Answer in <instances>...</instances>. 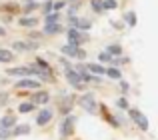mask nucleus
Wrapping results in <instances>:
<instances>
[{
	"label": "nucleus",
	"mask_w": 158,
	"mask_h": 140,
	"mask_svg": "<svg viewBox=\"0 0 158 140\" xmlns=\"http://www.w3.org/2000/svg\"><path fill=\"white\" fill-rule=\"evenodd\" d=\"M50 120H52V110H48V108L40 110V114L36 116V124H38V126H44V124H48Z\"/></svg>",
	"instance_id": "9b49d317"
},
{
	"label": "nucleus",
	"mask_w": 158,
	"mask_h": 140,
	"mask_svg": "<svg viewBox=\"0 0 158 140\" xmlns=\"http://www.w3.org/2000/svg\"><path fill=\"white\" fill-rule=\"evenodd\" d=\"M120 90H122V92H124V94H126V92H128V90H130V84H128V82H126V80H120Z\"/></svg>",
	"instance_id": "e433bc0d"
},
{
	"label": "nucleus",
	"mask_w": 158,
	"mask_h": 140,
	"mask_svg": "<svg viewBox=\"0 0 158 140\" xmlns=\"http://www.w3.org/2000/svg\"><path fill=\"white\" fill-rule=\"evenodd\" d=\"M40 86H42V82H40L38 78H34V76H22L14 84V88H18V90H36V88H40Z\"/></svg>",
	"instance_id": "20e7f679"
},
{
	"label": "nucleus",
	"mask_w": 158,
	"mask_h": 140,
	"mask_svg": "<svg viewBox=\"0 0 158 140\" xmlns=\"http://www.w3.org/2000/svg\"><path fill=\"white\" fill-rule=\"evenodd\" d=\"M104 74L110 78V80H120V78H122V72H120V68H116V66H108Z\"/></svg>",
	"instance_id": "a211bd4d"
},
{
	"label": "nucleus",
	"mask_w": 158,
	"mask_h": 140,
	"mask_svg": "<svg viewBox=\"0 0 158 140\" xmlns=\"http://www.w3.org/2000/svg\"><path fill=\"white\" fill-rule=\"evenodd\" d=\"M124 18H126V24H128V26H136V12L128 10V12H126V16H124Z\"/></svg>",
	"instance_id": "5701e85b"
},
{
	"label": "nucleus",
	"mask_w": 158,
	"mask_h": 140,
	"mask_svg": "<svg viewBox=\"0 0 158 140\" xmlns=\"http://www.w3.org/2000/svg\"><path fill=\"white\" fill-rule=\"evenodd\" d=\"M36 8H38V4H36L34 0H28V2L24 4V12H26V14H30V12H34Z\"/></svg>",
	"instance_id": "a878e982"
},
{
	"label": "nucleus",
	"mask_w": 158,
	"mask_h": 140,
	"mask_svg": "<svg viewBox=\"0 0 158 140\" xmlns=\"http://www.w3.org/2000/svg\"><path fill=\"white\" fill-rule=\"evenodd\" d=\"M36 66H40L42 72H48V70H50V66H48V62L44 58H36Z\"/></svg>",
	"instance_id": "bb28decb"
},
{
	"label": "nucleus",
	"mask_w": 158,
	"mask_h": 140,
	"mask_svg": "<svg viewBox=\"0 0 158 140\" xmlns=\"http://www.w3.org/2000/svg\"><path fill=\"white\" fill-rule=\"evenodd\" d=\"M30 100L34 102V104H46V102L50 100V94H48L46 90H40V88H36V90H32V96H30Z\"/></svg>",
	"instance_id": "1a4fd4ad"
},
{
	"label": "nucleus",
	"mask_w": 158,
	"mask_h": 140,
	"mask_svg": "<svg viewBox=\"0 0 158 140\" xmlns=\"http://www.w3.org/2000/svg\"><path fill=\"white\" fill-rule=\"evenodd\" d=\"M78 106H82V108L86 110L88 114H94L98 110V102H96V96H94V92H84L80 98H78Z\"/></svg>",
	"instance_id": "f257e3e1"
},
{
	"label": "nucleus",
	"mask_w": 158,
	"mask_h": 140,
	"mask_svg": "<svg viewBox=\"0 0 158 140\" xmlns=\"http://www.w3.org/2000/svg\"><path fill=\"white\" fill-rule=\"evenodd\" d=\"M116 106H118V108H122V110H128V108H130V104H128V100H126L124 96L116 100Z\"/></svg>",
	"instance_id": "c756f323"
},
{
	"label": "nucleus",
	"mask_w": 158,
	"mask_h": 140,
	"mask_svg": "<svg viewBox=\"0 0 158 140\" xmlns=\"http://www.w3.org/2000/svg\"><path fill=\"white\" fill-rule=\"evenodd\" d=\"M28 36H30V40H36V42H38V40L42 38L44 34H40V32H30V34H28Z\"/></svg>",
	"instance_id": "58836bf2"
},
{
	"label": "nucleus",
	"mask_w": 158,
	"mask_h": 140,
	"mask_svg": "<svg viewBox=\"0 0 158 140\" xmlns=\"http://www.w3.org/2000/svg\"><path fill=\"white\" fill-rule=\"evenodd\" d=\"M70 24H72V28H76L80 32H88L90 26H92V22L86 18H70Z\"/></svg>",
	"instance_id": "9d476101"
},
{
	"label": "nucleus",
	"mask_w": 158,
	"mask_h": 140,
	"mask_svg": "<svg viewBox=\"0 0 158 140\" xmlns=\"http://www.w3.org/2000/svg\"><path fill=\"white\" fill-rule=\"evenodd\" d=\"M128 114H130V118H132V120H136V118H138L142 112H140V110H136V108H128Z\"/></svg>",
	"instance_id": "473e14b6"
},
{
	"label": "nucleus",
	"mask_w": 158,
	"mask_h": 140,
	"mask_svg": "<svg viewBox=\"0 0 158 140\" xmlns=\"http://www.w3.org/2000/svg\"><path fill=\"white\" fill-rule=\"evenodd\" d=\"M62 30H64V28H62L58 22H54V24H46V26H44V36H54V34H60Z\"/></svg>",
	"instance_id": "f8f14e48"
},
{
	"label": "nucleus",
	"mask_w": 158,
	"mask_h": 140,
	"mask_svg": "<svg viewBox=\"0 0 158 140\" xmlns=\"http://www.w3.org/2000/svg\"><path fill=\"white\" fill-rule=\"evenodd\" d=\"M74 70H76L78 74H80V72H84V70H86V64H76V66H74Z\"/></svg>",
	"instance_id": "ea45409f"
},
{
	"label": "nucleus",
	"mask_w": 158,
	"mask_h": 140,
	"mask_svg": "<svg viewBox=\"0 0 158 140\" xmlns=\"http://www.w3.org/2000/svg\"><path fill=\"white\" fill-rule=\"evenodd\" d=\"M64 6H66L64 0H58V2H54V4H52V10H54V12H58V10H62Z\"/></svg>",
	"instance_id": "7c9ffc66"
},
{
	"label": "nucleus",
	"mask_w": 158,
	"mask_h": 140,
	"mask_svg": "<svg viewBox=\"0 0 158 140\" xmlns=\"http://www.w3.org/2000/svg\"><path fill=\"white\" fill-rule=\"evenodd\" d=\"M6 74L8 76H40L42 74V70H40L38 66H18V68H8L6 70Z\"/></svg>",
	"instance_id": "f03ea898"
},
{
	"label": "nucleus",
	"mask_w": 158,
	"mask_h": 140,
	"mask_svg": "<svg viewBox=\"0 0 158 140\" xmlns=\"http://www.w3.org/2000/svg\"><path fill=\"white\" fill-rule=\"evenodd\" d=\"M78 8H80V4H74V6H70V8H68V16H70V18H74V14H76Z\"/></svg>",
	"instance_id": "c9c22d12"
},
{
	"label": "nucleus",
	"mask_w": 158,
	"mask_h": 140,
	"mask_svg": "<svg viewBox=\"0 0 158 140\" xmlns=\"http://www.w3.org/2000/svg\"><path fill=\"white\" fill-rule=\"evenodd\" d=\"M18 24L24 26V28H34L36 26V18L34 16H22V18L18 20Z\"/></svg>",
	"instance_id": "6ab92c4d"
},
{
	"label": "nucleus",
	"mask_w": 158,
	"mask_h": 140,
	"mask_svg": "<svg viewBox=\"0 0 158 140\" xmlns=\"http://www.w3.org/2000/svg\"><path fill=\"white\" fill-rule=\"evenodd\" d=\"M86 70H88L90 74H98V76H102V74L106 72V68L102 66V64H98V62L96 64H94V62L92 64H86Z\"/></svg>",
	"instance_id": "f3484780"
},
{
	"label": "nucleus",
	"mask_w": 158,
	"mask_h": 140,
	"mask_svg": "<svg viewBox=\"0 0 158 140\" xmlns=\"http://www.w3.org/2000/svg\"><path fill=\"white\" fill-rule=\"evenodd\" d=\"M0 36H6V30H4L2 26H0Z\"/></svg>",
	"instance_id": "79ce46f5"
},
{
	"label": "nucleus",
	"mask_w": 158,
	"mask_h": 140,
	"mask_svg": "<svg viewBox=\"0 0 158 140\" xmlns=\"http://www.w3.org/2000/svg\"><path fill=\"white\" fill-rule=\"evenodd\" d=\"M74 124H76V116H74V114H66L64 120L60 122V136H62V138L72 136V132H74Z\"/></svg>",
	"instance_id": "39448f33"
},
{
	"label": "nucleus",
	"mask_w": 158,
	"mask_h": 140,
	"mask_svg": "<svg viewBox=\"0 0 158 140\" xmlns=\"http://www.w3.org/2000/svg\"><path fill=\"white\" fill-rule=\"evenodd\" d=\"M34 108H36L34 102H22V104L18 106V112H20V114H28V112H32Z\"/></svg>",
	"instance_id": "412c9836"
},
{
	"label": "nucleus",
	"mask_w": 158,
	"mask_h": 140,
	"mask_svg": "<svg viewBox=\"0 0 158 140\" xmlns=\"http://www.w3.org/2000/svg\"><path fill=\"white\" fill-rule=\"evenodd\" d=\"M60 52L64 54V58H78V60L86 58V50L82 46H74V44H64Z\"/></svg>",
	"instance_id": "7ed1b4c3"
},
{
	"label": "nucleus",
	"mask_w": 158,
	"mask_h": 140,
	"mask_svg": "<svg viewBox=\"0 0 158 140\" xmlns=\"http://www.w3.org/2000/svg\"><path fill=\"white\" fill-rule=\"evenodd\" d=\"M38 48V42L36 40H16L14 44H12V50L14 52H30V50H36Z\"/></svg>",
	"instance_id": "6e6552de"
},
{
	"label": "nucleus",
	"mask_w": 158,
	"mask_h": 140,
	"mask_svg": "<svg viewBox=\"0 0 158 140\" xmlns=\"http://www.w3.org/2000/svg\"><path fill=\"white\" fill-rule=\"evenodd\" d=\"M52 0H46V4H44V6H42V10H44V14H48V12H54L52 10Z\"/></svg>",
	"instance_id": "72a5a7b5"
},
{
	"label": "nucleus",
	"mask_w": 158,
	"mask_h": 140,
	"mask_svg": "<svg viewBox=\"0 0 158 140\" xmlns=\"http://www.w3.org/2000/svg\"><path fill=\"white\" fill-rule=\"evenodd\" d=\"M60 64H62V66H64V68H72V66H70V62H68V60H66V58H60Z\"/></svg>",
	"instance_id": "a19ab883"
},
{
	"label": "nucleus",
	"mask_w": 158,
	"mask_h": 140,
	"mask_svg": "<svg viewBox=\"0 0 158 140\" xmlns=\"http://www.w3.org/2000/svg\"><path fill=\"white\" fill-rule=\"evenodd\" d=\"M72 2H80V0H72Z\"/></svg>",
	"instance_id": "37998d69"
},
{
	"label": "nucleus",
	"mask_w": 158,
	"mask_h": 140,
	"mask_svg": "<svg viewBox=\"0 0 158 140\" xmlns=\"http://www.w3.org/2000/svg\"><path fill=\"white\" fill-rule=\"evenodd\" d=\"M106 120H108V122H110V124H112V126H114V128H118V126H120V122H118V120H116V118H114V116H110V114H108V116H106Z\"/></svg>",
	"instance_id": "4c0bfd02"
},
{
	"label": "nucleus",
	"mask_w": 158,
	"mask_h": 140,
	"mask_svg": "<svg viewBox=\"0 0 158 140\" xmlns=\"http://www.w3.org/2000/svg\"><path fill=\"white\" fill-rule=\"evenodd\" d=\"M16 124V116L14 114H6V116L0 118V128H12Z\"/></svg>",
	"instance_id": "2eb2a0df"
},
{
	"label": "nucleus",
	"mask_w": 158,
	"mask_h": 140,
	"mask_svg": "<svg viewBox=\"0 0 158 140\" xmlns=\"http://www.w3.org/2000/svg\"><path fill=\"white\" fill-rule=\"evenodd\" d=\"M14 60V52L8 48H0V64H8Z\"/></svg>",
	"instance_id": "dca6fc26"
},
{
	"label": "nucleus",
	"mask_w": 158,
	"mask_h": 140,
	"mask_svg": "<svg viewBox=\"0 0 158 140\" xmlns=\"http://www.w3.org/2000/svg\"><path fill=\"white\" fill-rule=\"evenodd\" d=\"M66 34H68V44H74V46H82V44L88 40L86 32H80V30H76V28H70Z\"/></svg>",
	"instance_id": "0eeeda50"
},
{
	"label": "nucleus",
	"mask_w": 158,
	"mask_h": 140,
	"mask_svg": "<svg viewBox=\"0 0 158 140\" xmlns=\"http://www.w3.org/2000/svg\"><path fill=\"white\" fill-rule=\"evenodd\" d=\"M44 16H46V24H54V22L60 20V14H58V12H48V14H44Z\"/></svg>",
	"instance_id": "b1692460"
},
{
	"label": "nucleus",
	"mask_w": 158,
	"mask_h": 140,
	"mask_svg": "<svg viewBox=\"0 0 158 140\" xmlns=\"http://www.w3.org/2000/svg\"><path fill=\"white\" fill-rule=\"evenodd\" d=\"M30 132V124H14L12 126V136H24Z\"/></svg>",
	"instance_id": "ddd939ff"
},
{
	"label": "nucleus",
	"mask_w": 158,
	"mask_h": 140,
	"mask_svg": "<svg viewBox=\"0 0 158 140\" xmlns=\"http://www.w3.org/2000/svg\"><path fill=\"white\" fill-rule=\"evenodd\" d=\"M12 138V128H0V140Z\"/></svg>",
	"instance_id": "cd10ccee"
},
{
	"label": "nucleus",
	"mask_w": 158,
	"mask_h": 140,
	"mask_svg": "<svg viewBox=\"0 0 158 140\" xmlns=\"http://www.w3.org/2000/svg\"><path fill=\"white\" fill-rule=\"evenodd\" d=\"M64 76H66V80H68V84L72 86L74 90H82V88H84V82L80 80V74H78V72H76L74 68H66Z\"/></svg>",
	"instance_id": "423d86ee"
},
{
	"label": "nucleus",
	"mask_w": 158,
	"mask_h": 140,
	"mask_svg": "<svg viewBox=\"0 0 158 140\" xmlns=\"http://www.w3.org/2000/svg\"><path fill=\"white\" fill-rule=\"evenodd\" d=\"M72 106H74V100H72V98H68V96H66V98H64V102L60 100V104H58V108H60V112H62V114L66 116V114H70V110H72Z\"/></svg>",
	"instance_id": "4468645a"
},
{
	"label": "nucleus",
	"mask_w": 158,
	"mask_h": 140,
	"mask_svg": "<svg viewBox=\"0 0 158 140\" xmlns=\"http://www.w3.org/2000/svg\"><path fill=\"white\" fill-rule=\"evenodd\" d=\"M106 52L110 56H122V46H120V44H108Z\"/></svg>",
	"instance_id": "aec40b11"
},
{
	"label": "nucleus",
	"mask_w": 158,
	"mask_h": 140,
	"mask_svg": "<svg viewBox=\"0 0 158 140\" xmlns=\"http://www.w3.org/2000/svg\"><path fill=\"white\" fill-rule=\"evenodd\" d=\"M90 6H92V10L96 12V14H100V12H102V0H92Z\"/></svg>",
	"instance_id": "c85d7f7f"
},
{
	"label": "nucleus",
	"mask_w": 158,
	"mask_h": 140,
	"mask_svg": "<svg viewBox=\"0 0 158 140\" xmlns=\"http://www.w3.org/2000/svg\"><path fill=\"white\" fill-rule=\"evenodd\" d=\"M134 122L140 126V128H142V132H146V130H148V120H146V116H144V114H140V116L136 118Z\"/></svg>",
	"instance_id": "4be33fe9"
},
{
	"label": "nucleus",
	"mask_w": 158,
	"mask_h": 140,
	"mask_svg": "<svg viewBox=\"0 0 158 140\" xmlns=\"http://www.w3.org/2000/svg\"><path fill=\"white\" fill-rule=\"evenodd\" d=\"M110 60H112V56L108 54L106 50H104V52H100V62H110Z\"/></svg>",
	"instance_id": "f704fd0d"
},
{
	"label": "nucleus",
	"mask_w": 158,
	"mask_h": 140,
	"mask_svg": "<svg viewBox=\"0 0 158 140\" xmlns=\"http://www.w3.org/2000/svg\"><path fill=\"white\" fill-rule=\"evenodd\" d=\"M116 6H118L116 0H102V10H114Z\"/></svg>",
	"instance_id": "393cba45"
},
{
	"label": "nucleus",
	"mask_w": 158,
	"mask_h": 140,
	"mask_svg": "<svg viewBox=\"0 0 158 140\" xmlns=\"http://www.w3.org/2000/svg\"><path fill=\"white\" fill-rule=\"evenodd\" d=\"M8 98H10V94H8V92H0V106L8 104Z\"/></svg>",
	"instance_id": "2f4dec72"
}]
</instances>
